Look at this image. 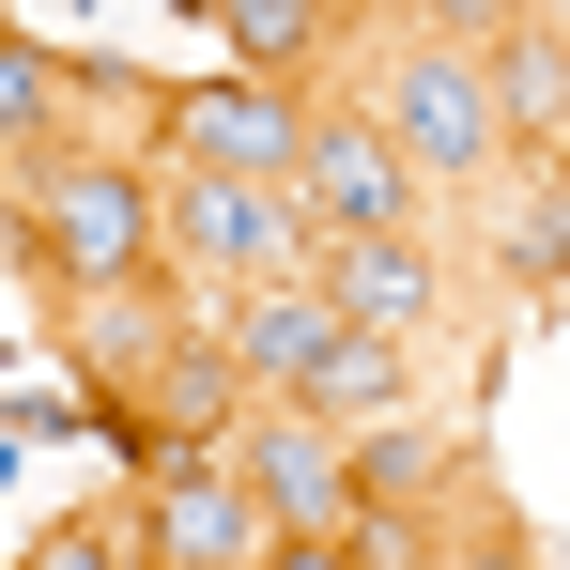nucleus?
I'll list each match as a JSON object with an SVG mask.
<instances>
[{
    "instance_id": "9",
    "label": "nucleus",
    "mask_w": 570,
    "mask_h": 570,
    "mask_svg": "<svg viewBox=\"0 0 570 570\" xmlns=\"http://www.w3.org/2000/svg\"><path fill=\"white\" fill-rule=\"evenodd\" d=\"M308 293H324L340 324L416 340V324H432V293H448V263H432L416 232H324V247H308Z\"/></svg>"
},
{
    "instance_id": "12",
    "label": "nucleus",
    "mask_w": 570,
    "mask_h": 570,
    "mask_svg": "<svg viewBox=\"0 0 570 570\" xmlns=\"http://www.w3.org/2000/svg\"><path fill=\"white\" fill-rule=\"evenodd\" d=\"M432 493H448V448L416 416H371L355 432V524H432Z\"/></svg>"
},
{
    "instance_id": "7",
    "label": "nucleus",
    "mask_w": 570,
    "mask_h": 570,
    "mask_svg": "<svg viewBox=\"0 0 570 570\" xmlns=\"http://www.w3.org/2000/svg\"><path fill=\"white\" fill-rule=\"evenodd\" d=\"M293 200H308V232H416V170H401V139H385L371 108H308V155H293Z\"/></svg>"
},
{
    "instance_id": "11",
    "label": "nucleus",
    "mask_w": 570,
    "mask_h": 570,
    "mask_svg": "<svg viewBox=\"0 0 570 570\" xmlns=\"http://www.w3.org/2000/svg\"><path fill=\"white\" fill-rule=\"evenodd\" d=\"M293 416H324V432L401 416V340H385V324H340V340H324V371L293 385Z\"/></svg>"
},
{
    "instance_id": "15",
    "label": "nucleus",
    "mask_w": 570,
    "mask_h": 570,
    "mask_svg": "<svg viewBox=\"0 0 570 570\" xmlns=\"http://www.w3.org/2000/svg\"><path fill=\"white\" fill-rule=\"evenodd\" d=\"M524 31H540V47H556V62H570V0H524Z\"/></svg>"
},
{
    "instance_id": "3",
    "label": "nucleus",
    "mask_w": 570,
    "mask_h": 570,
    "mask_svg": "<svg viewBox=\"0 0 570 570\" xmlns=\"http://www.w3.org/2000/svg\"><path fill=\"white\" fill-rule=\"evenodd\" d=\"M139 139H155V170H186V186H293V155H308V94L293 78H155L139 108Z\"/></svg>"
},
{
    "instance_id": "8",
    "label": "nucleus",
    "mask_w": 570,
    "mask_h": 570,
    "mask_svg": "<svg viewBox=\"0 0 570 570\" xmlns=\"http://www.w3.org/2000/svg\"><path fill=\"white\" fill-rule=\"evenodd\" d=\"M232 478L278 509V524H355V432L293 416V401H247L232 416Z\"/></svg>"
},
{
    "instance_id": "4",
    "label": "nucleus",
    "mask_w": 570,
    "mask_h": 570,
    "mask_svg": "<svg viewBox=\"0 0 570 570\" xmlns=\"http://www.w3.org/2000/svg\"><path fill=\"white\" fill-rule=\"evenodd\" d=\"M232 416H247V371H232V340L216 324H170L139 371L94 401V432L124 463H170V448H232Z\"/></svg>"
},
{
    "instance_id": "1",
    "label": "nucleus",
    "mask_w": 570,
    "mask_h": 570,
    "mask_svg": "<svg viewBox=\"0 0 570 570\" xmlns=\"http://www.w3.org/2000/svg\"><path fill=\"white\" fill-rule=\"evenodd\" d=\"M0 247L47 293H124V278L170 263V216H155V170H124L108 139H62V155L31 170V200L0 216Z\"/></svg>"
},
{
    "instance_id": "5",
    "label": "nucleus",
    "mask_w": 570,
    "mask_h": 570,
    "mask_svg": "<svg viewBox=\"0 0 570 570\" xmlns=\"http://www.w3.org/2000/svg\"><path fill=\"white\" fill-rule=\"evenodd\" d=\"M263 540H278V509L232 478V448H170V463H139V524H124L139 570H263Z\"/></svg>"
},
{
    "instance_id": "16",
    "label": "nucleus",
    "mask_w": 570,
    "mask_h": 570,
    "mask_svg": "<svg viewBox=\"0 0 570 570\" xmlns=\"http://www.w3.org/2000/svg\"><path fill=\"white\" fill-rule=\"evenodd\" d=\"M0 155H16V139H0Z\"/></svg>"
},
{
    "instance_id": "6",
    "label": "nucleus",
    "mask_w": 570,
    "mask_h": 570,
    "mask_svg": "<svg viewBox=\"0 0 570 570\" xmlns=\"http://www.w3.org/2000/svg\"><path fill=\"white\" fill-rule=\"evenodd\" d=\"M155 216H170V263H200L216 293L308 278V247H324L293 186H186V170H155Z\"/></svg>"
},
{
    "instance_id": "2",
    "label": "nucleus",
    "mask_w": 570,
    "mask_h": 570,
    "mask_svg": "<svg viewBox=\"0 0 570 570\" xmlns=\"http://www.w3.org/2000/svg\"><path fill=\"white\" fill-rule=\"evenodd\" d=\"M371 124L401 139V170L432 200H463L509 170V94H493V47H448V31H401L371 78Z\"/></svg>"
},
{
    "instance_id": "13",
    "label": "nucleus",
    "mask_w": 570,
    "mask_h": 570,
    "mask_svg": "<svg viewBox=\"0 0 570 570\" xmlns=\"http://www.w3.org/2000/svg\"><path fill=\"white\" fill-rule=\"evenodd\" d=\"M324 16H340V0H216V31H232V62H247V78H308Z\"/></svg>"
},
{
    "instance_id": "14",
    "label": "nucleus",
    "mask_w": 570,
    "mask_h": 570,
    "mask_svg": "<svg viewBox=\"0 0 570 570\" xmlns=\"http://www.w3.org/2000/svg\"><path fill=\"white\" fill-rule=\"evenodd\" d=\"M16 570H139V556H124V524L62 509V524H31V556H16Z\"/></svg>"
},
{
    "instance_id": "10",
    "label": "nucleus",
    "mask_w": 570,
    "mask_h": 570,
    "mask_svg": "<svg viewBox=\"0 0 570 570\" xmlns=\"http://www.w3.org/2000/svg\"><path fill=\"white\" fill-rule=\"evenodd\" d=\"M216 340H232V371H247V401H293V385L324 371L340 308H324L308 278H263V293H216Z\"/></svg>"
}]
</instances>
